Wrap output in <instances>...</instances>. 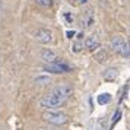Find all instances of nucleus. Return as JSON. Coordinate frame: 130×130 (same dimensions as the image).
Returning a JSON list of instances; mask_svg holds the SVG:
<instances>
[{"label": "nucleus", "instance_id": "1", "mask_svg": "<svg viewBox=\"0 0 130 130\" xmlns=\"http://www.w3.org/2000/svg\"><path fill=\"white\" fill-rule=\"evenodd\" d=\"M64 98L63 96H60L59 94H56V92H50L48 95L45 96H42L41 101H40V105L42 108H56V107H60L63 102H64Z\"/></svg>", "mask_w": 130, "mask_h": 130}, {"label": "nucleus", "instance_id": "2", "mask_svg": "<svg viewBox=\"0 0 130 130\" xmlns=\"http://www.w3.org/2000/svg\"><path fill=\"white\" fill-rule=\"evenodd\" d=\"M42 120L47 121V123L56 124V126H63V124L67 123V116L64 112H60V111H45L42 112Z\"/></svg>", "mask_w": 130, "mask_h": 130}, {"label": "nucleus", "instance_id": "3", "mask_svg": "<svg viewBox=\"0 0 130 130\" xmlns=\"http://www.w3.org/2000/svg\"><path fill=\"white\" fill-rule=\"evenodd\" d=\"M61 59H59L54 63H50V64L44 66V70L48 72V73H54V75H63V73H69L72 72V67L69 64H66L63 61H60Z\"/></svg>", "mask_w": 130, "mask_h": 130}, {"label": "nucleus", "instance_id": "4", "mask_svg": "<svg viewBox=\"0 0 130 130\" xmlns=\"http://www.w3.org/2000/svg\"><path fill=\"white\" fill-rule=\"evenodd\" d=\"M34 38L41 44H50L53 41V32L50 29H45V28H40L34 32Z\"/></svg>", "mask_w": 130, "mask_h": 130}, {"label": "nucleus", "instance_id": "5", "mask_svg": "<svg viewBox=\"0 0 130 130\" xmlns=\"http://www.w3.org/2000/svg\"><path fill=\"white\" fill-rule=\"evenodd\" d=\"M94 22H95L94 10H92V9H86V10L82 13V16H80V25H82L83 28H89V26L94 25Z\"/></svg>", "mask_w": 130, "mask_h": 130}, {"label": "nucleus", "instance_id": "6", "mask_svg": "<svg viewBox=\"0 0 130 130\" xmlns=\"http://www.w3.org/2000/svg\"><path fill=\"white\" fill-rule=\"evenodd\" d=\"M53 91L56 92V94H59L60 96H63L64 100H67V98L72 95V92H73V88H72L69 83H60V85H57Z\"/></svg>", "mask_w": 130, "mask_h": 130}, {"label": "nucleus", "instance_id": "7", "mask_svg": "<svg viewBox=\"0 0 130 130\" xmlns=\"http://www.w3.org/2000/svg\"><path fill=\"white\" fill-rule=\"evenodd\" d=\"M126 47V40H124L121 35H114L111 40V48L116 51V53L121 54V51Z\"/></svg>", "mask_w": 130, "mask_h": 130}, {"label": "nucleus", "instance_id": "8", "mask_svg": "<svg viewBox=\"0 0 130 130\" xmlns=\"http://www.w3.org/2000/svg\"><path fill=\"white\" fill-rule=\"evenodd\" d=\"M40 56H41V60H44L47 64L54 63V61H57V60H59L57 54L54 53L53 50H50V48H42L41 53H40Z\"/></svg>", "mask_w": 130, "mask_h": 130}, {"label": "nucleus", "instance_id": "9", "mask_svg": "<svg viewBox=\"0 0 130 130\" xmlns=\"http://www.w3.org/2000/svg\"><path fill=\"white\" fill-rule=\"evenodd\" d=\"M110 51L107 50V48H100L96 53H95V60L100 63V64H104V63H107L108 60H110Z\"/></svg>", "mask_w": 130, "mask_h": 130}, {"label": "nucleus", "instance_id": "10", "mask_svg": "<svg viewBox=\"0 0 130 130\" xmlns=\"http://www.w3.org/2000/svg\"><path fill=\"white\" fill-rule=\"evenodd\" d=\"M100 47V40H98V37L96 35H89L86 37V40H85V48L89 50V51H94L95 48Z\"/></svg>", "mask_w": 130, "mask_h": 130}, {"label": "nucleus", "instance_id": "11", "mask_svg": "<svg viewBox=\"0 0 130 130\" xmlns=\"http://www.w3.org/2000/svg\"><path fill=\"white\" fill-rule=\"evenodd\" d=\"M76 35L77 37H75V41L72 44V51L77 54V53H80L83 48V32H79Z\"/></svg>", "mask_w": 130, "mask_h": 130}, {"label": "nucleus", "instance_id": "12", "mask_svg": "<svg viewBox=\"0 0 130 130\" xmlns=\"http://www.w3.org/2000/svg\"><path fill=\"white\" fill-rule=\"evenodd\" d=\"M118 76V72L117 69H114V67H110V69H107L104 73H102V77L105 79L107 82H112V80H116Z\"/></svg>", "mask_w": 130, "mask_h": 130}, {"label": "nucleus", "instance_id": "13", "mask_svg": "<svg viewBox=\"0 0 130 130\" xmlns=\"http://www.w3.org/2000/svg\"><path fill=\"white\" fill-rule=\"evenodd\" d=\"M111 100H112V96L110 94H101V95H98V98H96V101H98V104H100V105L110 104Z\"/></svg>", "mask_w": 130, "mask_h": 130}, {"label": "nucleus", "instance_id": "14", "mask_svg": "<svg viewBox=\"0 0 130 130\" xmlns=\"http://www.w3.org/2000/svg\"><path fill=\"white\" fill-rule=\"evenodd\" d=\"M50 82H51V77L47 76V75H41V76L35 77V83L37 85H48Z\"/></svg>", "mask_w": 130, "mask_h": 130}, {"label": "nucleus", "instance_id": "15", "mask_svg": "<svg viewBox=\"0 0 130 130\" xmlns=\"http://www.w3.org/2000/svg\"><path fill=\"white\" fill-rule=\"evenodd\" d=\"M95 130H107V120L100 118V120L96 121V127H95Z\"/></svg>", "mask_w": 130, "mask_h": 130}, {"label": "nucleus", "instance_id": "16", "mask_svg": "<svg viewBox=\"0 0 130 130\" xmlns=\"http://www.w3.org/2000/svg\"><path fill=\"white\" fill-rule=\"evenodd\" d=\"M35 3L41 7H48L53 5V0H35Z\"/></svg>", "mask_w": 130, "mask_h": 130}, {"label": "nucleus", "instance_id": "17", "mask_svg": "<svg viewBox=\"0 0 130 130\" xmlns=\"http://www.w3.org/2000/svg\"><path fill=\"white\" fill-rule=\"evenodd\" d=\"M120 117H121V111L120 110H117V111L114 112V117H112V121H111V129L116 126V123H117L118 120H120Z\"/></svg>", "mask_w": 130, "mask_h": 130}, {"label": "nucleus", "instance_id": "18", "mask_svg": "<svg viewBox=\"0 0 130 130\" xmlns=\"http://www.w3.org/2000/svg\"><path fill=\"white\" fill-rule=\"evenodd\" d=\"M121 56L123 57H130V42H126V47L121 51Z\"/></svg>", "mask_w": 130, "mask_h": 130}, {"label": "nucleus", "instance_id": "19", "mask_svg": "<svg viewBox=\"0 0 130 130\" xmlns=\"http://www.w3.org/2000/svg\"><path fill=\"white\" fill-rule=\"evenodd\" d=\"M63 16H64V19H66V22H67V24H72V22H73V15H72L70 12H66Z\"/></svg>", "mask_w": 130, "mask_h": 130}, {"label": "nucleus", "instance_id": "20", "mask_svg": "<svg viewBox=\"0 0 130 130\" xmlns=\"http://www.w3.org/2000/svg\"><path fill=\"white\" fill-rule=\"evenodd\" d=\"M66 35H67V38H69V40H72V38H75L76 32H75V31H67V32H66Z\"/></svg>", "mask_w": 130, "mask_h": 130}, {"label": "nucleus", "instance_id": "21", "mask_svg": "<svg viewBox=\"0 0 130 130\" xmlns=\"http://www.w3.org/2000/svg\"><path fill=\"white\" fill-rule=\"evenodd\" d=\"M86 2H88V0H79V3H80V5H85Z\"/></svg>", "mask_w": 130, "mask_h": 130}, {"label": "nucleus", "instance_id": "22", "mask_svg": "<svg viewBox=\"0 0 130 130\" xmlns=\"http://www.w3.org/2000/svg\"><path fill=\"white\" fill-rule=\"evenodd\" d=\"M0 10H2V5H0Z\"/></svg>", "mask_w": 130, "mask_h": 130}, {"label": "nucleus", "instance_id": "23", "mask_svg": "<svg viewBox=\"0 0 130 130\" xmlns=\"http://www.w3.org/2000/svg\"><path fill=\"white\" fill-rule=\"evenodd\" d=\"M72 2H75V0H72Z\"/></svg>", "mask_w": 130, "mask_h": 130}]
</instances>
